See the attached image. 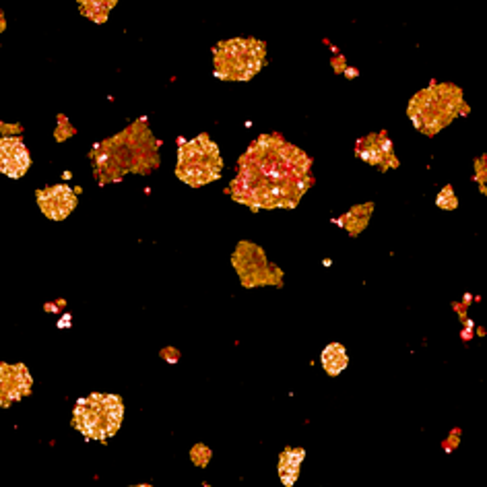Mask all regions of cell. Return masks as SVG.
<instances>
[{"label":"cell","instance_id":"1","mask_svg":"<svg viewBox=\"0 0 487 487\" xmlns=\"http://www.w3.org/2000/svg\"><path fill=\"white\" fill-rule=\"evenodd\" d=\"M312 161L281 136L264 134L240 157L231 196L252 208H293L312 186Z\"/></svg>","mask_w":487,"mask_h":487},{"label":"cell","instance_id":"2","mask_svg":"<svg viewBox=\"0 0 487 487\" xmlns=\"http://www.w3.org/2000/svg\"><path fill=\"white\" fill-rule=\"evenodd\" d=\"M97 171H103L108 180H116L126 171H147L157 163V143L143 126H134L101 145L95 153Z\"/></svg>","mask_w":487,"mask_h":487},{"label":"cell","instance_id":"3","mask_svg":"<svg viewBox=\"0 0 487 487\" xmlns=\"http://www.w3.org/2000/svg\"><path fill=\"white\" fill-rule=\"evenodd\" d=\"M463 110V91L456 85H431L413 95L409 118L419 132L433 136L448 126Z\"/></svg>","mask_w":487,"mask_h":487},{"label":"cell","instance_id":"4","mask_svg":"<svg viewBox=\"0 0 487 487\" xmlns=\"http://www.w3.org/2000/svg\"><path fill=\"white\" fill-rule=\"evenodd\" d=\"M266 48L252 37L221 41L215 48V75L223 81H250L262 68Z\"/></svg>","mask_w":487,"mask_h":487},{"label":"cell","instance_id":"5","mask_svg":"<svg viewBox=\"0 0 487 487\" xmlns=\"http://www.w3.org/2000/svg\"><path fill=\"white\" fill-rule=\"evenodd\" d=\"M223 159L217 147L206 134H201L188 143H182L178 153L176 173L188 186H205L211 184L221 176Z\"/></svg>","mask_w":487,"mask_h":487},{"label":"cell","instance_id":"6","mask_svg":"<svg viewBox=\"0 0 487 487\" xmlns=\"http://www.w3.org/2000/svg\"><path fill=\"white\" fill-rule=\"evenodd\" d=\"M122 417H124V405L114 394H91L81 398L75 409V428L85 438L91 440H106L118 431Z\"/></svg>","mask_w":487,"mask_h":487},{"label":"cell","instance_id":"7","mask_svg":"<svg viewBox=\"0 0 487 487\" xmlns=\"http://www.w3.org/2000/svg\"><path fill=\"white\" fill-rule=\"evenodd\" d=\"M233 266H236L240 279L246 287H258L273 281L271 277L273 271L266 262L264 252L254 244L248 242L240 244L238 250L233 252Z\"/></svg>","mask_w":487,"mask_h":487},{"label":"cell","instance_id":"8","mask_svg":"<svg viewBox=\"0 0 487 487\" xmlns=\"http://www.w3.org/2000/svg\"><path fill=\"white\" fill-rule=\"evenodd\" d=\"M36 196H37V205L43 211V215L54 221L66 219L76 206V194L64 184L43 188Z\"/></svg>","mask_w":487,"mask_h":487},{"label":"cell","instance_id":"9","mask_svg":"<svg viewBox=\"0 0 487 487\" xmlns=\"http://www.w3.org/2000/svg\"><path fill=\"white\" fill-rule=\"evenodd\" d=\"M31 390V376L25 365L0 363V407L21 401Z\"/></svg>","mask_w":487,"mask_h":487},{"label":"cell","instance_id":"10","mask_svg":"<svg viewBox=\"0 0 487 487\" xmlns=\"http://www.w3.org/2000/svg\"><path fill=\"white\" fill-rule=\"evenodd\" d=\"M357 155L363 161H368L370 165L380 168L382 171H386L388 168H394L396 165L393 143L388 141V136L384 132L363 136L357 143Z\"/></svg>","mask_w":487,"mask_h":487},{"label":"cell","instance_id":"11","mask_svg":"<svg viewBox=\"0 0 487 487\" xmlns=\"http://www.w3.org/2000/svg\"><path fill=\"white\" fill-rule=\"evenodd\" d=\"M29 153L25 145L15 136L0 138V173L8 178H21L29 169Z\"/></svg>","mask_w":487,"mask_h":487},{"label":"cell","instance_id":"12","mask_svg":"<svg viewBox=\"0 0 487 487\" xmlns=\"http://www.w3.org/2000/svg\"><path fill=\"white\" fill-rule=\"evenodd\" d=\"M303 456H306V452H303L301 448H289L285 450L281 458H279V475H281V481L291 487L295 483V479H298L300 475V467L303 463Z\"/></svg>","mask_w":487,"mask_h":487},{"label":"cell","instance_id":"13","mask_svg":"<svg viewBox=\"0 0 487 487\" xmlns=\"http://www.w3.org/2000/svg\"><path fill=\"white\" fill-rule=\"evenodd\" d=\"M370 213H372V205L355 206L351 213L343 215L337 223L341 225V227H345L347 231L351 233V236H355V233H359V231L365 227V225H368V221H370Z\"/></svg>","mask_w":487,"mask_h":487},{"label":"cell","instance_id":"14","mask_svg":"<svg viewBox=\"0 0 487 487\" xmlns=\"http://www.w3.org/2000/svg\"><path fill=\"white\" fill-rule=\"evenodd\" d=\"M322 365L330 376H337L347 368V351L343 345L333 343L322 351Z\"/></svg>","mask_w":487,"mask_h":487},{"label":"cell","instance_id":"15","mask_svg":"<svg viewBox=\"0 0 487 487\" xmlns=\"http://www.w3.org/2000/svg\"><path fill=\"white\" fill-rule=\"evenodd\" d=\"M79 4H81V13L85 17H89L95 23H103L116 2H79Z\"/></svg>","mask_w":487,"mask_h":487},{"label":"cell","instance_id":"16","mask_svg":"<svg viewBox=\"0 0 487 487\" xmlns=\"http://www.w3.org/2000/svg\"><path fill=\"white\" fill-rule=\"evenodd\" d=\"M456 205H458V201H456L454 192H452L450 186H446L438 194V206H442V208H456Z\"/></svg>","mask_w":487,"mask_h":487},{"label":"cell","instance_id":"17","mask_svg":"<svg viewBox=\"0 0 487 487\" xmlns=\"http://www.w3.org/2000/svg\"><path fill=\"white\" fill-rule=\"evenodd\" d=\"M192 458H194V463H196L198 467H205V465L208 463V458H211V452H208L205 446H196V448L192 450Z\"/></svg>","mask_w":487,"mask_h":487},{"label":"cell","instance_id":"18","mask_svg":"<svg viewBox=\"0 0 487 487\" xmlns=\"http://www.w3.org/2000/svg\"><path fill=\"white\" fill-rule=\"evenodd\" d=\"M136 487H151V485H136Z\"/></svg>","mask_w":487,"mask_h":487}]
</instances>
